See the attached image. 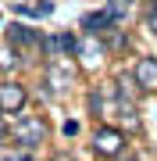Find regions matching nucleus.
<instances>
[{
  "mask_svg": "<svg viewBox=\"0 0 157 161\" xmlns=\"http://www.w3.org/2000/svg\"><path fill=\"white\" fill-rule=\"evenodd\" d=\"M7 43L14 47V50H43V36L29 29V25H22V22H14V25H7Z\"/></svg>",
  "mask_w": 157,
  "mask_h": 161,
  "instance_id": "423d86ee",
  "label": "nucleus"
},
{
  "mask_svg": "<svg viewBox=\"0 0 157 161\" xmlns=\"http://www.w3.org/2000/svg\"><path fill=\"white\" fill-rule=\"evenodd\" d=\"M122 97H118V86H93L89 90V111L97 118H114L122 115Z\"/></svg>",
  "mask_w": 157,
  "mask_h": 161,
  "instance_id": "f03ea898",
  "label": "nucleus"
},
{
  "mask_svg": "<svg viewBox=\"0 0 157 161\" xmlns=\"http://www.w3.org/2000/svg\"><path fill=\"white\" fill-rule=\"evenodd\" d=\"M122 4H132V0H122Z\"/></svg>",
  "mask_w": 157,
  "mask_h": 161,
  "instance_id": "2eb2a0df",
  "label": "nucleus"
},
{
  "mask_svg": "<svg viewBox=\"0 0 157 161\" xmlns=\"http://www.w3.org/2000/svg\"><path fill=\"white\" fill-rule=\"evenodd\" d=\"M146 29L157 36V7H150V14H146Z\"/></svg>",
  "mask_w": 157,
  "mask_h": 161,
  "instance_id": "f8f14e48",
  "label": "nucleus"
},
{
  "mask_svg": "<svg viewBox=\"0 0 157 161\" xmlns=\"http://www.w3.org/2000/svg\"><path fill=\"white\" fill-rule=\"evenodd\" d=\"M61 132H64V136H75V132H79V122H75V118H68V122L61 125Z\"/></svg>",
  "mask_w": 157,
  "mask_h": 161,
  "instance_id": "9b49d317",
  "label": "nucleus"
},
{
  "mask_svg": "<svg viewBox=\"0 0 157 161\" xmlns=\"http://www.w3.org/2000/svg\"><path fill=\"white\" fill-rule=\"evenodd\" d=\"M150 7H157V0H150Z\"/></svg>",
  "mask_w": 157,
  "mask_h": 161,
  "instance_id": "4468645a",
  "label": "nucleus"
},
{
  "mask_svg": "<svg viewBox=\"0 0 157 161\" xmlns=\"http://www.w3.org/2000/svg\"><path fill=\"white\" fill-rule=\"evenodd\" d=\"M43 50H47L50 58H75V54H79V40L71 32H61V36L43 40Z\"/></svg>",
  "mask_w": 157,
  "mask_h": 161,
  "instance_id": "6e6552de",
  "label": "nucleus"
},
{
  "mask_svg": "<svg viewBox=\"0 0 157 161\" xmlns=\"http://www.w3.org/2000/svg\"><path fill=\"white\" fill-rule=\"evenodd\" d=\"M93 150L100 158H107V161H118L125 154V132L114 129V125H100L93 132Z\"/></svg>",
  "mask_w": 157,
  "mask_h": 161,
  "instance_id": "7ed1b4c3",
  "label": "nucleus"
},
{
  "mask_svg": "<svg viewBox=\"0 0 157 161\" xmlns=\"http://www.w3.org/2000/svg\"><path fill=\"white\" fill-rule=\"evenodd\" d=\"M4 161H36V158H29V154H11V158H4Z\"/></svg>",
  "mask_w": 157,
  "mask_h": 161,
  "instance_id": "ddd939ff",
  "label": "nucleus"
},
{
  "mask_svg": "<svg viewBox=\"0 0 157 161\" xmlns=\"http://www.w3.org/2000/svg\"><path fill=\"white\" fill-rule=\"evenodd\" d=\"M14 14H22V18H47V14H54V0H43V4H14Z\"/></svg>",
  "mask_w": 157,
  "mask_h": 161,
  "instance_id": "1a4fd4ad",
  "label": "nucleus"
},
{
  "mask_svg": "<svg viewBox=\"0 0 157 161\" xmlns=\"http://www.w3.org/2000/svg\"><path fill=\"white\" fill-rule=\"evenodd\" d=\"M11 136H14V143H18V147H25V150H36L39 143H47V136H50V125H47V122H43L39 115H22V118L14 122Z\"/></svg>",
  "mask_w": 157,
  "mask_h": 161,
  "instance_id": "f257e3e1",
  "label": "nucleus"
},
{
  "mask_svg": "<svg viewBox=\"0 0 157 161\" xmlns=\"http://www.w3.org/2000/svg\"><path fill=\"white\" fill-rule=\"evenodd\" d=\"M118 18H122V7H118V4H107L104 11L82 14V36H104L107 29H114Z\"/></svg>",
  "mask_w": 157,
  "mask_h": 161,
  "instance_id": "20e7f679",
  "label": "nucleus"
},
{
  "mask_svg": "<svg viewBox=\"0 0 157 161\" xmlns=\"http://www.w3.org/2000/svg\"><path fill=\"white\" fill-rule=\"evenodd\" d=\"M132 79H136V86L143 93H157V58L154 54H143L132 64Z\"/></svg>",
  "mask_w": 157,
  "mask_h": 161,
  "instance_id": "0eeeda50",
  "label": "nucleus"
},
{
  "mask_svg": "<svg viewBox=\"0 0 157 161\" xmlns=\"http://www.w3.org/2000/svg\"><path fill=\"white\" fill-rule=\"evenodd\" d=\"M18 64V58H14V47H0V68L4 72H11Z\"/></svg>",
  "mask_w": 157,
  "mask_h": 161,
  "instance_id": "9d476101",
  "label": "nucleus"
},
{
  "mask_svg": "<svg viewBox=\"0 0 157 161\" xmlns=\"http://www.w3.org/2000/svg\"><path fill=\"white\" fill-rule=\"evenodd\" d=\"M25 104H29V90L22 82H14V79L0 82V115H22Z\"/></svg>",
  "mask_w": 157,
  "mask_h": 161,
  "instance_id": "39448f33",
  "label": "nucleus"
},
{
  "mask_svg": "<svg viewBox=\"0 0 157 161\" xmlns=\"http://www.w3.org/2000/svg\"><path fill=\"white\" fill-rule=\"evenodd\" d=\"M0 22H4V18H0Z\"/></svg>",
  "mask_w": 157,
  "mask_h": 161,
  "instance_id": "dca6fc26",
  "label": "nucleus"
}]
</instances>
